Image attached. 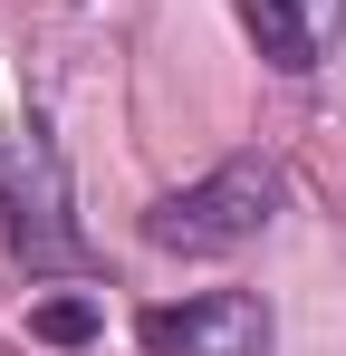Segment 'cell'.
I'll list each match as a JSON object with an SVG mask.
<instances>
[{
	"label": "cell",
	"instance_id": "cell-1",
	"mask_svg": "<svg viewBox=\"0 0 346 356\" xmlns=\"http://www.w3.org/2000/svg\"><path fill=\"white\" fill-rule=\"evenodd\" d=\"M270 222H279V164L270 154H222L212 174L145 202V241L173 250V260H222L240 241H260Z\"/></svg>",
	"mask_w": 346,
	"mask_h": 356
},
{
	"label": "cell",
	"instance_id": "cell-2",
	"mask_svg": "<svg viewBox=\"0 0 346 356\" xmlns=\"http://www.w3.org/2000/svg\"><path fill=\"white\" fill-rule=\"evenodd\" d=\"M0 232L29 270H87V241L67 222V183H58V154L39 135H10L0 145Z\"/></svg>",
	"mask_w": 346,
	"mask_h": 356
},
{
	"label": "cell",
	"instance_id": "cell-3",
	"mask_svg": "<svg viewBox=\"0 0 346 356\" xmlns=\"http://www.w3.org/2000/svg\"><path fill=\"white\" fill-rule=\"evenodd\" d=\"M135 337H145V356H270V298L260 289H202L183 308H145Z\"/></svg>",
	"mask_w": 346,
	"mask_h": 356
},
{
	"label": "cell",
	"instance_id": "cell-4",
	"mask_svg": "<svg viewBox=\"0 0 346 356\" xmlns=\"http://www.w3.org/2000/svg\"><path fill=\"white\" fill-rule=\"evenodd\" d=\"M240 19H250L260 58L279 67V77H308L346 39V0H240Z\"/></svg>",
	"mask_w": 346,
	"mask_h": 356
},
{
	"label": "cell",
	"instance_id": "cell-5",
	"mask_svg": "<svg viewBox=\"0 0 346 356\" xmlns=\"http://www.w3.org/2000/svg\"><path fill=\"white\" fill-rule=\"evenodd\" d=\"M29 327H39L49 347H87V337H97V298H39Z\"/></svg>",
	"mask_w": 346,
	"mask_h": 356
}]
</instances>
